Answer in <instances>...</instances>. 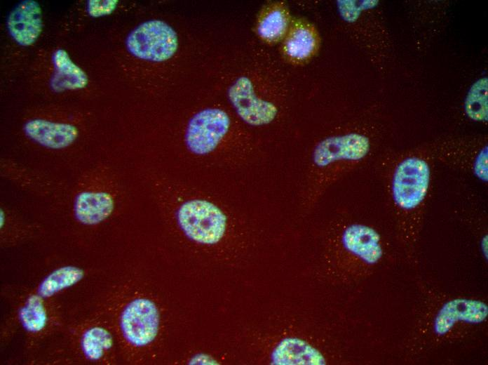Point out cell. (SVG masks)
<instances>
[{"mask_svg": "<svg viewBox=\"0 0 488 365\" xmlns=\"http://www.w3.org/2000/svg\"><path fill=\"white\" fill-rule=\"evenodd\" d=\"M435 162L428 144L399 151L388 149L375 161L397 241L407 258L416 254L432 194Z\"/></svg>", "mask_w": 488, "mask_h": 365, "instance_id": "obj_1", "label": "cell"}, {"mask_svg": "<svg viewBox=\"0 0 488 365\" xmlns=\"http://www.w3.org/2000/svg\"><path fill=\"white\" fill-rule=\"evenodd\" d=\"M387 132L389 126L379 117L334 127L312 151L301 192L304 199L316 201L332 186L379 157L387 150L382 146Z\"/></svg>", "mask_w": 488, "mask_h": 365, "instance_id": "obj_2", "label": "cell"}, {"mask_svg": "<svg viewBox=\"0 0 488 365\" xmlns=\"http://www.w3.org/2000/svg\"><path fill=\"white\" fill-rule=\"evenodd\" d=\"M330 244V253L342 262L374 266L392 251V239L378 227L362 221H348L338 227Z\"/></svg>", "mask_w": 488, "mask_h": 365, "instance_id": "obj_3", "label": "cell"}, {"mask_svg": "<svg viewBox=\"0 0 488 365\" xmlns=\"http://www.w3.org/2000/svg\"><path fill=\"white\" fill-rule=\"evenodd\" d=\"M435 161L461 171L483 185L488 182V144L485 135L442 138L428 144Z\"/></svg>", "mask_w": 488, "mask_h": 365, "instance_id": "obj_4", "label": "cell"}, {"mask_svg": "<svg viewBox=\"0 0 488 365\" xmlns=\"http://www.w3.org/2000/svg\"><path fill=\"white\" fill-rule=\"evenodd\" d=\"M231 119L219 108H206L194 114L189 120L184 143L188 150L196 156L214 152L229 134Z\"/></svg>", "mask_w": 488, "mask_h": 365, "instance_id": "obj_5", "label": "cell"}, {"mask_svg": "<svg viewBox=\"0 0 488 365\" xmlns=\"http://www.w3.org/2000/svg\"><path fill=\"white\" fill-rule=\"evenodd\" d=\"M129 52L140 59L163 62L170 59L178 47L175 31L160 20L146 21L133 29L126 39Z\"/></svg>", "mask_w": 488, "mask_h": 365, "instance_id": "obj_6", "label": "cell"}, {"mask_svg": "<svg viewBox=\"0 0 488 365\" xmlns=\"http://www.w3.org/2000/svg\"><path fill=\"white\" fill-rule=\"evenodd\" d=\"M160 314L156 304L147 298H136L123 309L120 319L121 332L128 343L144 347L156 337Z\"/></svg>", "mask_w": 488, "mask_h": 365, "instance_id": "obj_7", "label": "cell"}, {"mask_svg": "<svg viewBox=\"0 0 488 365\" xmlns=\"http://www.w3.org/2000/svg\"><path fill=\"white\" fill-rule=\"evenodd\" d=\"M228 96L239 118L252 126L271 124L280 112L276 104L256 95L252 81L244 76L230 86Z\"/></svg>", "mask_w": 488, "mask_h": 365, "instance_id": "obj_8", "label": "cell"}, {"mask_svg": "<svg viewBox=\"0 0 488 365\" xmlns=\"http://www.w3.org/2000/svg\"><path fill=\"white\" fill-rule=\"evenodd\" d=\"M11 36L19 44L27 46L34 44L42 31V11L33 0L18 4L10 13L7 21Z\"/></svg>", "mask_w": 488, "mask_h": 365, "instance_id": "obj_9", "label": "cell"}, {"mask_svg": "<svg viewBox=\"0 0 488 365\" xmlns=\"http://www.w3.org/2000/svg\"><path fill=\"white\" fill-rule=\"evenodd\" d=\"M27 136L50 149H62L73 143L79 135L78 128L70 124L46 119H32L24 125Z\"/></svg>", "mask_w": 488, "mask_h": 365, "instance_id": "obj_10", "label": "cell"}, {"mask_svg": "<svg viewBox=\"0 0 488 365\" xmlns=\"http://www.w3.org/2000/svg\"><path fill=\"white\" fill-rule=\"evenodd\" d=\"M114 207V197L109 191H83L76 197L74 213L81 224L93 225L110 216Z\"/></svg>", "mask_w": 488, "mask_h": 365, "instance_id": "obj_11", "label": "cell"}, {"mask_svg": "<svg viewBox=\"0 0 488 365\" xmlns=\"http://www.w3.org/2000/svg\"><path fill=\"white\" fill-rule=\"evenodd\" d=\"M55 73L50 81L52 88L57 92L85 88L88 79L85 72L76 65L67 52L57 49L53 55Z\"/></svg>", "mask_w": 488, "mask_h": 365, "instance_id": "obj_12", "label": "cell"}, {"mask_svg": "<svg viewBox=\"0 0 488 365\" xmlns=\"http://www.w3.org/2000/svg\"><path fill=\"white\" fill-rule=\"evenodd\" d=\"M317 46L314 29L307 24L299 22L292 26L286 34L283 50L289 59L301 62L313 55Z\"/></svg>", "mask_w": 488, "mask_h": 365, "instance_id": "obj_13", "label": "cell"}, {"mask_svg": "<svg viewBox=\"0 0 488 365\" xmlns=\"http://www.w3.org/2000/svg\"><path fill=\"white\" fill-rule=\"evenodd\" d=\"M83 271L74 266L61 267L48 275L40 284L38 293L42 298L52 296L60 291L79 282L83 277Z\"/></svg>", "mask_w": 488, "mask_h": 365, "instance_id": "obj_14", "label": "cell"}, {"mask_svg": "<svg viewBox=\"0 0 488 365\" xmlns=\"http://www.w3.org/2000/svg\"><path fill=\"white\" fill-rule=\"evenodd\" d=\"M289 16L286 8L279 4L272 7L262 18L258 33L261 37L271 42L280 40L287 34Z\"/></svg>", "mask_w": 488, "mask_h": 365, "instance_id": "obj_15", "label": "cell"}, {"mask_svg": "<svg viewBox=\"0 0 488 365\" xmlns=\"http://www.w3.org/2000/svg\"><path fill=\"white\" fill-rule=\"evenodd\" d=\"M113 343L112 337L107 330L102 327L88 328L81 338V349L87 359H100Z\"/></svg>", "mask_w": 488, "mask_h": 365, "instance_id": "obj_16", "label": "cell"}, {"mask_svg": "<svg viewBox=\"0 0 488 365\" xmlns=\"http://www.w3.org/2000/svg\"><path fill=\"white\" fill-rule=\"evenodd\" d=\"M19 316L27 331L32 333L41 331L47 322V313L41 296H30L21 308Z\"/></svg>", "mask_w": 488, "mask_h": 365, "instance_id": "obj_17", "label": "cell"}, {"mask_svg": "<svg viewBox=\"0 0 488 365\" xmlns=\"http://www.w3.org/2000/svg\"><path fill=\"white\" fill-rule=\"evenodd\" d=\"M469 93L464 104L466 116L472 121L480 123L487 121V79L482 81Z\"/></svg>", "mask_w": 488, "mask_h": 365, "instance_id": "obj_18", "label": "cell"}, {"mask_svg": "<svg viewBox=\"0 0 488 365\" xmlns=\"http://www.w3.org/2000/svg\"><path fill=\"white\" fill-rule=\"evenodd\" d=\"M117 4L116 0H90L87 4V11L93 17H100L111 13Z\"/></svg>", "mask_w": 488, "mask_h": 365, "instance_id": "obj_19", "label": "cell"}, {"mask_svg": "<svg viewBox=\"0 0 488 365\" xmlns=\"http://www.w3.org/2000/svg\"><path fill=\"white\" fill-rule=\"evenodd\" d=\"M0 214H1L0 215V216H1L0 217V223H1L0 226H1V228H2V225H4V223L5 221V220H4L5 215H4V213L2 209H1Z\"/></svg>", "mask_w": 488, "mask_h": 365, "instance_id": "obj_20", "label": "cell"}]
</instances>
